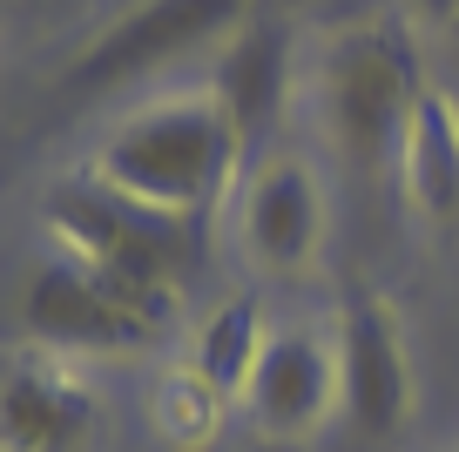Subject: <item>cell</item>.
<instances>
[{
    "label": "cell",
    "mask_w": 459,
    "mask_h": 452,
    "mask_svg": "<svg viewBox=\"0 0 459 452\" xmlns=\"http://www.w3.org/2000/svg\"><path fill=\"white\" fill-rule=\"evenodd\" d=\"M244 135L223 115V101L210 88H183V95H162L129 109L108 128L95 156V176L108 189H122L129 203H149L162 216H203L230 196L237 170H244Z\"/></svg>",
    "instance_id": "obj_1"
},
{
    "label": "cell",
    "mask_w": 459,
    "mask_h": 452,
    "mask_svg": "<svg viewBox=\"0 0 459 452\" xmlns=\"http://www.w3.org/2000/svg\"><path fill=\"white\" fill-rule=\"evenodd\" d=\"M419 88L426 82H419L412 41L399 34V21L365 14V21H344L325 41V55H317V122H325L331 156L359 183L392 176Z\"/></svg>",
    "instance_id": "obj_2"
},
{
    "label": "cell",
    "mask_w": 459,
    "mask_h": 452,
    "mask_svg": "<svg viewBox=\"0 0 459 452\" xmlns=\"http://www.w3.org/2000/svg\"><path fill=\"white\" fill-rule=\"evenodd\" d=\"M48 230H55L61 256L101 270V277L129 283V291L176 297V283L196 264L203 223L189 216H162L149 203H129L122 189H108L101 176H74L48 196Z\"/></svg>",
    "instance_id": "obj_3"
},
{
    "label": "cell",
    "mask_w": 459,
    "mask_h": 452,
    "mask_svg": "<svg viewBox=\"0 0 459 452\" xmlns=\"http://www.w3.org/2000/svg\"><path fill=\"white\" fill-rule=\"evenodd\" d=\"M169 304L176 297L129 291V283L74 264V256H48L21 291V317H28L41 352H95V358L149 352L169 325Z\"/></svg>",
    "instance_id": "obj_4"
},
{
    "label": "cell",
    "mask_w": 459,
    "mask_h": 452,
    "mask_svg": "<svg viewBox=\"0 0 459 452\" xmlns=\"http://www.w3.org/2000/svg\"><path fill=\"white\" fill-rule=\"evenodd\" d=\"M250 0H135L129 14H115L82 55L68 61V95H101V88H129L149 74L176 68L183 55L210 41H230L244 28Z\"/></svg>",
    "instance_id": "obj_5"
},
{
    "label": "cell",
    "mask_w": 459,
    "mask_h": 452,
    "mask_svg": "<svg viewBox=\"0 0 459 452\" xmlns=\"http://www.w3.org/2000/svg\"><path fill=\"white\" fill-rule=\"evenodd\" d=\"M331 358H338V419L359 446H392L412 419V358H405L399 311L385 297L359 291L338 304L331 325Z\"/></svg>",
    "instance_id": "obj_6"
},
{
    "label": "cell",
    "mask_w": 459,
    "mask_h": 452,
    "mask_svg": "<svg viewBox=\"0 0 459 452\" xmlns=\"http://www.w3.org/2000/svg\"><path fill=\"white\" fill-rule=\"evenodd\" d=\"M95 392L61 352H21L0 365V452H88Z\"/></svg>",
    "instance_id": "obj_7"
},
{
    "label": "cell",
    "mask_w": 459,
    "mask_h": 452,
    "mask_svg": "<svg viewBox=\"0 0 459 452\" xmlns=\"http://www.w3.org/2000/svg\"><path fill=\"white\" fill-rule=\"evenodd\" d=\"M317 230H325L317 176L298 156L250 162L244 189H237V243H244L250 264L271 270V277H298L317 250Z\"/></svg>",
    "instance_id": "obj_8"
},
{
    "label": "cell",
    "mask_w": 459,
    "mask_h": 452,
    "mask_svg": "<svg viewBox=\"0 0 459 452\" xmlns=\"http://www.w3.org/2000/svg\"><path fill=\"white\" fill-rule=\"evenodd\" d=\"M244 412L271 439H304L325 425V412H338V358L331 338L311 325H284L264 338L257 365L244 385Z\"/></svg>",
    "instance_id": "obj_9"
},
{
    "label": "cell",
    "mask_w": 459,
    "mask_h": 452,
    "mask_svg": "<svg viewBox=\"0 0 459 452\" xmlns=\"http://www.w3.org/2000/svg\"><path fill=\"white\" fill-rule=\"evenodd\" d=\"M392 176L405 183V203H412L432 230L459 223V101L446 95V88H432V82L419 88Z\"/></svg>",
    "instance_id": "obj_10"
},
{
    "label": "cell",
    "mask_w": 459,
    "mask_h": 452,
    "mask_svg": "<svg viewBox=\"0 0 459 452\" xmlns=\"http://www.w3.org/2000/svg\"><path fill=\"white\" fill-rule=\"evenodd\" d=\"M210 95L223 101V115L237 122V135L264 142L284 115V95H290V34L277 21H257V28H237L216 55V82Z\"/></svg>",
    "instance_id": "obj_11"
},
{
    "label": "cell",
    "mask_w": 459,
    "mask_h": 452,
    "mask_svg": "<svg viewBox=\"0 0 459 452\" xmlns=\"http://www.w3.org/2000/svg\"><path fill=\"white\" fill-rule=\"evenodd\" d=\"M264 338H271V325H264L257 304H250V297H223V304L196 325V344H189L183 365L196 371L203 385H216L223 398H244L250 365H257Z\"/></svg>",
    "instance_id": "obj_12"
},
{
    "label": "cell",
    "mask_w": 459,
    "mask_h": 452,
    "mask_svg": "<svg viewBox=\"0 0 459 452\" xmlns=\"http://www.w3.org/2000/svg\"><path fill=\"white\" fill-rule=\"evenodd\" d=\"M223 405L230 398L216 392V385H203L189 365H176L169 378H162V392H156V432L169 439V446H210L216 439V425H223Z\"/></svg>",
    "instance_id": "obj_13"
},
{
    "label": "cell",
    "mask_w": 459,
    "mask_h": 452,
    "mask_svg": "<svg viewBox=\"0 0 459 452\" xmlns=\"http://www.w3.org/2000/svg\"><path fill=\"white\" fill-rule=\"evenodd\" d=\"M412 14H426V21H459V0H412Z\"/></svg>",
    "instance_id": "obj_14"
}]
</instances>
